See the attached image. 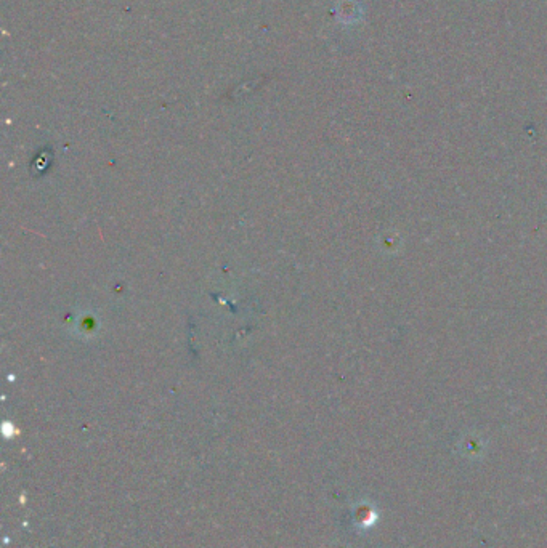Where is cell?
<instances>
[{
  "instance_id": "1",
  "label": "cell",
  "mask_w": 547,
  "mask_h": 548,
  "mask_svg": "<svg viewBox=\"0 0 547 548\" xmlns=\"http://www.w3.org/2000/svg\"><path fill=\"white\" fill-rule=\"evenodd\" d=\"M361 7L356 0H341L336 7V15L343 25H355L361 18Z\"/></svg>"
}]
</instances>
